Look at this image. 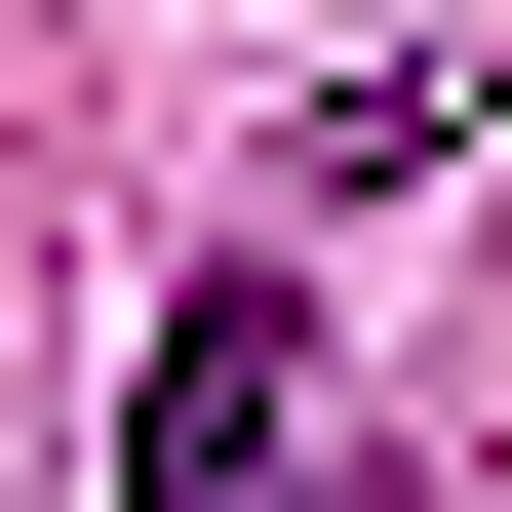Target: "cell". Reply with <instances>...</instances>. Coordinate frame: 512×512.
Here are the masks:
<instances>
[{
    "label": "cell",
    "instance_id": "6da1fadb",
    "mask_svg": "<svg viewBox=\"0 0 512 512\" xmlns=\"http://www.w3.org/2000/svg\"><path fill=\"white\" fill-rule=\"evenodd\" d=\"M276 473H316V355H276V276H197L119 355V512H276Z\"/></svg>",
    "mask_w": 512,
    "mask_h": 512
}]
</instances>
